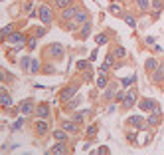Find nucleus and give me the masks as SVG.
Segmentation results:
<instances>
[{
	"label": "nucleus",
	"mask_w": 164,
	"mask_h": 155,
	"mask_svg": "<svg viewBox=\"0 0 164 155\" xmlns=\"http://www.w3.org/2000/svg\"><path fill=\"white\" fill-rule=\"evenodd\" d=\"M36 129H38V133H46L48 131V121H38V124H36Z\"/></svg>",
	"instance_id": "nucleus-21"
},
{
	"label": "nucleus",
	"mask_w": 164,
	"mask_h": 155,
	"mask_svg": "<svg viewBox=\"0 0 164 155\" xmlns=\"http://www.w3.org/2000/svg\"><path fill=\"white\" fill-rule=\"evenodd\" d=\"M150 6H152V10H154V16H158V14H160V10L164 8V2H162V0H152Z\"/></svg>",
	"instance_id": "nucleus-14"
},
{
	"label": "nucleus",
	"mask_w": 164,
	"mask_h": 155,
	"mask_svg": "<svg viewBox=\"0 0 164 155\" xmlns=\"http://www.w3.org/2000/svg\"><path fill=\"white\" fill-rule=\"evenodd\" d=\"M79 104H81V99H79V98H71V99L67 101V108H69V109H73V108H77Z\"/></svg>",
	"instance_id": "nucleus-26"
},
{
	"label": "nucleus",
	"mask_w": 164,
	"mask_h": 155,
	"mask_svg": "<svg viewBox=\"0 0 164 155\" xmlns=\"http://www.w3.org/2000/svg\"><path fill=\"white\" fill-rule=\"evenodd\" d=\"M48 52L52 54V58H62L63 56V46L56 42V44H52L50 48H48Z\"/></svg>",
	"instance_id": "nucleus-3"
},
{
	"label": "nucleus",
	"mask_w": 164,
	"mask_h": 155,
	"mask_svg": "<svg viewBox=\"0 0 164 155\" xmlns=\"http://www.w3.org/2000/svg\"><path fill=\"white\" fill-rule=\"evenodd\" d=\"M87 66H89V64H87L85 60H81V62H77V70H85Z\"/></svg>",
	"instance_id": "nucleus-33"
},
{
	"label": "nucleus",
	"mask_w": 164,
	"mask_h": 155,
	"mask_svg": "<svg viewBox=\"0 0 164 155\" xmlns=\"http://www.w3.org/2000/svg\"><path fill=\"white\" fill-rule=\"evenodd\" d=\"M139 105H140V109H144V111H152L156 108V101L154 99H144V101H140Z\"/></svg>",
	"instance_id": "nucleus-10"
},
{
	"label": "nucleus",
	"mask_w": 164,
	"mask_h": 155,
	"mask_svg": "<svg viewBox=\"0 0 164 155\" xmlns=\"http://www.w3.org/2000/svg\"><path fill=\"white\" fill-rule=\"evenodd\" d=\"M52 153H56V155H59V153H65V141H63V143L59 141L57 145H53V147H52Z\"/></svg>",
	"instance_id": "nucleus-17"
},
{
	"label": "nucleus",
	"mask_w": 164,
	"mask_h": 155,
	"mask_svg": "<svg viewBox=\"0 0 164 155\" xmlns=\"http://www.w3.org/2000/svg\"><path fill=\"white\" fill-rule=\"evenodd\" d=\"M162 80H164V68L162 66H158L156 68V70H152V82H162Z\"/></svg>",
	"instance_id": "nucleus-8"
},
{
	"label": "nucleus",
	"mask_w": 164,
	"mask_h": 155,
	"mask_svg": "<svg viewBox=\"0 0 164 155\" xmlns=\"http://www.w3.org/2000/svg\"><path fill=\"white\" fill-rule=\"evenodd\" d=\"M97 88H107V74H101L97 80Z\"/></svg>",
	"instance_id": "nucleus-23"
},
{
	"label": "nucleus",
	"mask_w": 164,
	"mask_h": 155,
	"mask_svg": "<svg viewBox=\"0 0 164 155\" xmlns=\"http://www.w3.org/2000/svg\"><path fill=\"white\" fill-rule=\"evenodd\" d=\"M2 105H4V108H10V105H12V99H10V95H8L6 90H2Z\"/></svg>",
	"instance_id": "nucleus-18"
},
{
	"label": "nucleus",
	"mask_w": 164,
	"mask_h": 155,
	"mask_svg": "<svg viewBox=\"0 0 164 155\" xmlns=\"http://www.w3.org/2000/svg\"><path fill=\"white\" fill-rule=\"evenodd\" d=\"M65 131V129H63ZM63 131H56V133H53V137H56V139L57 141H65V133Z\"/></svg>",
	"instance_id": "nucleus-28"
},
{
	"label": "nucleus",
	"mask_w": 164,
	"mask_h": 155,
	"mask_svg": "<svg viewBox=\"0 0 164 155\" xmlns=\"http://www.w3.org/2000/svg\"><path fill=\"white\" fill-rule=\"evenodd\" d=\"M22 125H24V119H22V117H20V119H18V121H16V124L12 125V129L16 131V129H20V127H22Z\"/></svg>",
	"instance_id": "nucleus-30"
},
{
	"label": "nucleus",
	"mask_w": 164,
	"mask_h": 155,
	"mask_svg": "<svg viewBox=\"0 0 164 155\" xmlns=\"http://www.w3.org/2000/svg\"><path fill=\"white\" fill-rule=\"evenodd\" d=\"M75 94H77V85H69V88H65L62 94H59V99L62 101H69L71 98H75Z\"/></svg>",
	"instance_id": "nucleus-1"
},
{
	"label": "nucleus",
	"mask_w": 164,
	"mask_h": 155,
	"mask_svg": "<svg viewBox=\"0 0 164 155\" xmlns=\"http://www.w3.org/2000/svg\"><path fill=\"white\" fill-rule=\"evenodd\" d=\"M115 58H119V60H125V58H127V50H125L123 46H119L117 50H115Z\"/></svg>",
	"instance_id": "nucleus-20"
},
{
	"label": "nucleus",
	"mask_w": 164,
	"mask_h": 155,
	"mask_svg": "<svg viewBox=\"0 0 164 155\" xmlns=\"http://www.w3.org/2000/svg\"><path fill=\"white\" fill-rule=\"evenodd\" d=\"M28 46L30 48H36V38H28Z\"/></svg>",
	"instance_id": "nucleus-39"
},
{
	"label": "nucleus",
	"mask_w": 164,
	"mask_h": 155,
	"mask_svg": "<svg viewBox=\"0 0 164 155\" xmlns=\"http://www.w3.org/2000/svg\"><path fill=\"white\" fill-rule=\"evenodd\" d=\"M99 72H101V74H107V72H109V64H103V66L99 68Z\"/></svg>",
	"instance_id": "nucleus-37"
},
{
	"label": "nucleus",
	"mask_w": 164,
	"mask_h": 155,
	"mask_svg": "<svg viewBox=\"0 0 164 155\" xmlns=\"http://www.w3.org/2000/svg\"><path fill=\"white\" fill-rule=\"evenodd\" d=\"M136 104V92H129L127 95H125V99H123V105L125 108H133V105Z\"/></svg>",
	"instance_id": "nucleus-4"
},
{
	"label": "nucleus",
	"mask_w": 164,
	"mask_h": 155,
	"mask_svg": "<svg viewBox=\"0 0 164 155\" xmlns=\"http://www.w3.org/2000/svg\"><path fill=\"white\" fill-rule=\"evenodd\" d=\"M77 6H73V8H63V12H62V20H69V18H75V14H77Z\"/></svg>",
	"instance_id": "nucleus-7"
},
{
	"label": "nucleus",
	"mask_w": 164,
	"mask_h": 155,
	"mask_svg": "<svg viewBox=\"0 0 164 155\" xmlns=\"http://www.w3.org/2000/svg\"><path fill=\"white\" fill-rule=\"evenodd\" d=\"M129 139H130V141H134V139H136V133H134V131H130V133H129Z\"/></svg>",
	"instance_id": "nucleus-42"
},
{
	"label": "nucleus",
	"mask_w": 164,
	"mask_h": 155,
	"mask_svg": "<svg viewBox=\"0 0 164 155\" xmlns=\"http://www.w3.org/2000/svg\"><path fill=\"white\" fill-rule=\"evenodd\" d=\"M144 42H146V44H154V38H152V36H146Z\"/></svg>",
	"instance_id": "nucleus-41"
},
{
	"label": "nucleus",
	"mask_w": 164,
	"mask_h": 155,
	"mask_svg": "<svg viewBox=\"0 0 164 155\" xmlns=\"http://www.w3.org/2000/svg\"><path fill=\"white\" fill-rule=\"evenodd\" d=\"M56 6L57 8H69V6H71V0H56Z\"/></svg>",
	"instance_id": "nucleus-22"
},
{
	"label": "nucleus",
	"mask_w": 164,
	"mask_h": 155,
	"mask_svg": "<svg viewBox=\"0 0 164 155\" xmlns=\"http://www.w3.org/2000/svg\"><path fill=\"white\" fill-rule=\"evenodd\" d=\"M12 30H14V26H12V24L4 26V28H2V36H4V38H8V36L12 34Z\"/></svg>",
	"instance_id": "nucleus-27"
},
{
	"label": "nucleus",
	"mask_w": 164,
	"mask_h": 155,
	"mask_svg": "<svg viewBox=\"0 0 164 155\" xmlns=\"http://www.w3.org/2000/svg\"><path fill=\"white\" fill-rule=\"evenodd\" d=\"M20 111H22V114H24V115H30L32 111H34V104H32V99H26L24 104H22Z\"/></svg>",
	"instance_id": "nucleus-9"
},
{
	"label": "nucleus",
	"mask_w": 164,
	"mask_h": 155,
	"mask_svg": "<svg viewBox=\"0 0 164 155\" xmlns=\"http://www.w3.org/2000/svg\"><path fill=\"white\" fill-rule=\"evenodd\" d=\"M134 80H136V76H130V78H123V80H121V84H123V88H125V90H127V88H129V85H130V84H133V82H134Z\"/></svg>",
	"instance_id": "nucleus-25"
},
{
	"label": "nucleus",
	"mask_w": 164,
	"mask_h": 155,
	"mask_svg": "<svg viewBox=\"0 0 164 155\" xmlns=\"http://www.w3.org/2000/svg\"><path fill=\"white\" fill-rule=\"evenodd\" d=\"M40 20H42L43 24H48V26L52 24V10L48 8V6H42L40 8Z\"/></svg>",
	"instance_id": "nucleus-2"
},
{
	"label": "nucleus",
	"mask_w": 164,
	"mask_h": 155,
	"mask_svg": "<svg viewBox=\"0 0 164 155\" xmlns=\"http://www.w3.org/2000/svg\"><path fill=\"white\" fill-rule=\"evenodd\" d=\"M125 20H127V24L130 26V28H134V24H136V22H134V18H133V16H127Z\"/></svg>",
	"instance_id": "nucleus-32"
},
{
	"label": "nucleus",
	"mask_w": 164,
	"mask_h": 155,
	"mask_svg": "<svg viewBox=\"0 0 164 155\" xmlns=\"http://www.w3.org/2000/svg\"><path fill=\"white\" fill-rule=\"evenodd\" d=\"M129 124L134 125V127H140V125H143V115H133V117H129Z\"/></svg>",
	"instance_id": "nucleus-16"
},
{
	"label": "nucleus",
	"mask_w": 164,
	"mask_h": 155,
	"mask_svg": "<svg viewBox=\"0 0 164 155\" xmlns=\"http://www.w3.org/2000/svg\"><path fill=\"white\" fill-rule=\"evenodd\" d=\"M97 44H107V34H99V36H97Z\"/></svg>",
	"instance_id": "nucleus-29"
},
{
	"label": "nucleus",
	"mask_w": 164,
	"mask_h": 155,
	"mask_svg": "<svg viewBox=\"0 0 164 155\" xmlns=\"http://www.w3.org/2000/svg\"><path fill=\"white\" fill-rule=\"evenodd\" d=\"M146 68H148L150 72H152V70H156V68H158V62L154 60V58H148V60H146Z\"/></svg>",
	"instance_id": "nucleus-24"
},
{
	"label": "nucleus",
	"mask_w": 164,
	"mask_h": 155,
	"mask_svg": "<svg viewBox=\"0 0 164 155\" xmlns=\"http://www.w3.org/2000/svg\"><path fill=\"white\" fill-rule=\"evenodd\" d=\"M38 66H40V64H38V60H32V72H36Z\"/></svg>",
	"instance_id": "nucleus-40"
},
{
	"label": "nucleus",
	"mask_w": 164,
	"mask_h": 155,
	"mask_svg": "<svg viewBox=\"0 0 164 155\" xmlns=\"http://www.w3.org/2000/svg\"><path fill=\"white\" fill-rule=\"evenodd\" d=\"M62 127H63L65 131H69V133H77V131H79V129H77V121H63Z\"/></svg>",
	"instance_id": "nucleus-11"
},
{
	"label": "nucleus",
	"mask_w": 164,
	"mask_h": 155,
	"mask_svg": "<svg viewBox=\"0 0 164 155\" xmlns=\"http://www.w3.org/2000/svg\"><path fill=\"white\" fill-rule=\"evenodd\" d=\"M6 40L12 42V44H22V42H24V36H22L20 32H12V34H10Z\"/></svg>",
	"instance_id": "nucleus-13"
},
{
	"label": "nucleus",
	"mask_w": 164,
	"mask_h": 155,
	"mask_svg": "<svg viewBox=\"0 0 164 155\" xmlns=\"http://www.w3.org/2000/svg\"><path fill=\"white\" fill-rule=\"evenodd\" d=\"M24 10H28V12H30V10H32V2H26L24 4Z\"/></svg>",
	"instance_id": "nucleus-44"
},
{
	"label": "nucleus",
	"mask_w": 164,
	"mask_h": 155,
	"mask_svg": "<svg viewBox=\"0 0 164 155\" xmlns=\"http://www.w3.org/2000/svg\"><path fill=\"white\" fill-rule=\"evenodd\" d=\"M111 12L113 14H121V6H119V4H113V6H111Z\"/></svg>",
	"instance_id": "nucleus-31"
},
{
	"label": "nucleus",
	"mask_w": 164,
	"mask_h": 155,
	"mask_svg": "<svg viewBox=\"0 0 164 155\" xmlns=\"http://www.w3.org/2000/svg\"><path fill=\"white\" fill-rule=\"evenodd\" d=\"M87 20H89V14H87L85 10H77V14H75V22H77V24H85Z\"/></svg>",
	"instance_id": "nucleus-12"
},
{
	"label": "nucleus",
	"mask_w": 164,
	"mask_h": 155,
	"mask_svg": "<svg viewBox=\"0 0 164 155\" xmlns=\"http://www.w3.org/2000/svg\"><path fill=\"white\" fill-rule=\"evenodd\" d=\"M36 34H38V36H43V34H46V30H43V28H38Z\"/></svg>",
	"instance_id": "nucleus-43"
},
{
	"label": "nucleus",
	"mask_w": 164,
	"mask_h": 155,
	"mask_svg": "<svg viewBox=\"0 0 164 155\" xmlns=\"http://www.w3.org/2000/svg\"><path fill=\"white\" fill-rule=\"evenodd\" d=\"M160 108H154L152 109V115L148 117V125H156V124H160Z\"/></svg>",
	"instance_id": "nucleus-6"
},
{
	"label": "nucleus",
	"mask_w": 164,
	"mask_h": 155,
	"mask_svg": "<svg viewBox=\"0 0 164 155\" xmlns=\"http://www.w3.org/2000/svg\"><path fill=\"white\" fill-rule=\"evenodd\" d=\"M89 32H91V24H89V22H85V24H83V28H81V32H79L81 40H87V38H89Z\"/></svg>",
	"instance_id": "nucleus-15"
},
{
	"label": "nucleus",
	"mask_w": 164,
	"mask_h": 155,
	"mask_svg": "<svg viewBox=\"0 0 164 155\" xmlns=\"http://www.w3.org/2000/svg\"><path fill=\"white\" fill-rule=\"evenodd\" d=\"M125 95H127V94H125V92H119V94H117V101H121V104H123Z\"/></svg>",
	"instance_id": "nucleus-38"
},
{
	"label": "nucleus",
	"mask_w": 164,
	"mask_h": 155,
	"mask_svg": "<svg viewBox=\"0 0 164 155\" xmlns=\"http://www.w3.org/2000/svg\"><path fill=\"white\" fill-rule=\"evenodd\" d=\"M136 6L143 10V12H146L150 8V0H136Z\"/></svg>",
	"instance_id": "nucleus-19"
},
{
	"label": "nucleus",
	"mask_w": 164,
	"mask_h": 155,
	"mask_svg": "<svg viewBox=\"0 0 164 155\" xmlns=\"http://www.w3.org/2000/svg\"><path fill=\"white\" fill-rule=\"evenodd\" d=\"M113 94H115V88H109V90H105V98H113Z\"/></svg>",
	"instance_id": "nucleus-34"
},
{
	"label": "nucleus",
	"mask_w": 164,
	"mask_h": 155,
	"mask_svg": "<svg viewBox=\"0 0 164 155\" xmlns=\"http://www.w3.org/2000/svg\"><path fill=\"white\" fill-rule=\"evenodd\" d=\"M36 114H38L40 119H48V115H50V105H48V104H40L38 109H36Z\"/></svg>",
	"instance_id": "nucleus-5"
},
{
	"label": "nucleus",
	"mask_w": 164,
	"mask_h": 155,
	"mask_svg": "<svg viewBox=\"0 0 164 155\" xmlns=\"http://www.w3.org/2000/svg\"><path fill=\"white\" fill-rule=\"evenodd\" d=\"M113 62H115V54H109L105 58V64H113Z\"/></svg>",
	"instance_id": "nucleus-36"
},
{
	"label": "nucleus",
	"mask_w": 164,
	"mask_h": 155,
	"mask_svg": "<svg viewBox=\"0 0 164 155\" xmlns=\"http://www.w3.org/2000/svg\"><path fill=\"white\" fill-rule=\"evenodd\" d=\"M95 133H97V127L95 125H91L89 129H87V135H95Z\"/></svg>",
	"instance_id": "nucleus-35"
}]
</instances>
